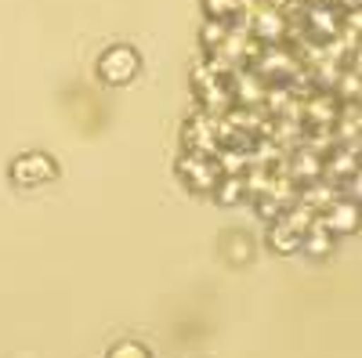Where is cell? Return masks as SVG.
<instances>
[{
    "instance_id": "6da1fadb",
    "label": "cell",
    "mask_w": 362,
    "mask_h": 358,
    "mask_svg": "<svg viewBox=\"0 0 362 358\" xmlns=\"http://www.w3.org/2000/svg\"><path fill=\"white\" fill-rule=\"evenodd\" d=\"M98 69H102V76L109 83H124V80H131L138 73V54L131 47H112V51H105Z\"/></svg>"
},
{
    "instance_id": "7a4b0ae2",
    "label": "cell",
    "mask_w": 362,
    "mask_h": 358,
    "mask_svg": "<svg viewBox=\"0 0 362 358\" xmlns=\"http://www.w3.org/2000/svg\"><path fill=\"white\" fill-rule=\"evenodd\" d=\"M358 221H362V206L358 203H351V199H341V203H334L326 210V217L319 221L322 228H329V232H355L358 228Z\"/></svg>"
},
{
    "instance_id": "3957f363",
    "label": "cell",
    "mask_w": 362,
    "mask_h": 358,
    "mask_svg": "<svg viewBox=\"0 0 362 358\" xmlns=\"http://www.w3.org/2000/svg\"><path fill=\"white\" fill-rule=\"evenodd\" d=\"M272 246L283 250V253L297 250V246H300V232H293L286 221H283V225H276V228H272Z\"/></svg>"
},
{
    "instance_id": "277c9868",
    "label": "cell",
    "mask_w": 362,
    "mask_h": 358,
    "mask_svg": "<svg viewBox=\"0 0 362 358\" xmlns=\"http://www.w3.org/2000/svg\"><path fill=\"white\" fill-rule=\"evenodd\" d=\"M203 4H206V15L210 18H221V22L239 11V0H203Z\"/></svg>"
},
{
    "instance_id": "5b68a950",
    "label": "cell",
    "mask_w": 362,
    "mask_h": 358,
    "mask_svg": "<svg viewBox=\"0 0 362 358\" xmlns=\"http://www.w3.org/2000/svg\"><path fill=\"white\" fill-rule=\"evenodd\" d=\"M112 358H145V354H141V351H138V347H134V344H127V347H124V351H116V354H112Z\"/></svg>"
},
{
    "instance_id": "8992f818",
    "label": "cell",
    "mask_w": 362,
    "mask_h": 358,
    "mask_svg": "<svg viewBox=\"0 0 362 358\" xmlns=\"http://www.w3.org/2000/svg\"><path fill=\"white\" fill-rule=\"evenodd\" d=\"M355 66H358V76H362V51H355Z\"/></svg>"
}]
</instances>
